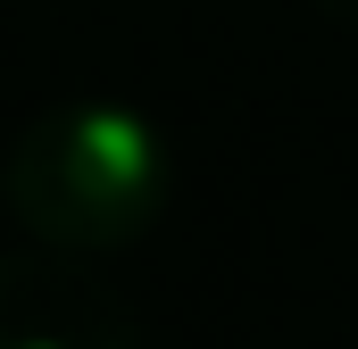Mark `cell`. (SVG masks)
<instances>
[{
	"instance_id": "cell-1",
	"label": "cell",
	"mask_w": 358,
	"mask_h": 349,
	"mask_svg": "<svg viewBox=\"0 0 358 349\" xmlns=\"http://www.w3.org/2000/svg\"><path fill=\"white\" fill-rule=\"evenodd\" d=\"M176 191V150L134 100H59L17 125L0 200L34 250L108 258L159 225Z\"/></svg>"
},
{
	"instance_id": "cell-2",
	"label": "cell",
	"mask_w": 358,
	"mask_h": 349,
	"mask_svg": "<svg viewBox=\"0 0 358 349\" xmlns=\"http://www.w3.org/2000/svg\"><path fill=\"white\" fill-rule=\"evenodd\" d=\"M0 349H134V325L76 258L0 250Z\"/></svg>"
},
{
	"instance_id": "cell-3",
	"label": "cell",
	"mask_w": 358,
	"mask_h": 349,
	"mask_svg": "<svg viewBox=\"0 0 358 349\" xmlns=\"http://www.w3.org/2000/svg\"><path fill=\"white\" fill-rule=\"evenodd\" d=\"M317 8H325L334 25H350V34H358V0H317Z\"/></svg>"
}]
</instances>
